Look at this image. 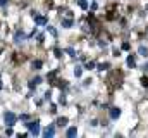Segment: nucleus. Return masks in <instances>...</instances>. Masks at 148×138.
Returning a JSON list of instances; mask_svg holds the SVG:
<instances>
[{
    "label": "nucleus",
    "mask_w": 148,
    "mask_h": 138,
    "mask_svg": "<svg viewBox=\"0 0 148 138\" xmlns=\"http://www.w3.org/2000/svg\"><path fill=\"white\" fill-rule=\"evenodd\" d=\"M3 121H5V124H7V126H12V124H16L17 116H16L14 112H5V114H3Z\"/></svg>",
    "instance_id": "obj_1"
},
{
    "label": "nucleus",
    "mask_w": 148,
    "mask_h": 138,
    "mask_svg": "<svg viewBox=\"0 0 148 138\" xmlns=\"http://www.w3.org/2000/svg\"><path fill=\"white\" fill-rule=\"evenodd\" d=\"M26 128H28V130H29V133H31V135H35V137L40 133V123H36V121L28 123V124H26Z\"/></svg>",
    "instance_id": "obj_2"
},
{
    "label": "nucleus",
    "mask_w": 148,
    "mask_h": 138,
    "mask_svg": "<svg viewBox=\"0 0 148 138\" xmlns=\"http://www.w3.org/2000/svg\"><path fill=\"white\" fill-rule=\"evenodd\" d=\"M43 135H45V138H52L53 135H55V126H53V124L47 126V128H45V131H43Z\"/></svg>",
    "instance_id": "obj_3"
},
{
    "label": "nucleus",
    "mask_w": 148,
    "mask_h": 138,
    "mask_svg": "<svg viewBox=\"0 0 148 138\" xmlns=\"http://www.w3.org/2000/svg\"><path fill=\"white\" fill-rule=\"evenodd\" d=\"M24 38H26V34L23 33V31H17V33L14 34V40H16V41H17V43H21V41H23V40H24Z\"/></svg>",
    "instance_id": "obj_4"
},
{
    "label": "nucleus",
    "mask_w": 148,
    "mask_h": 138,
    "mask_svg": "<svg viewBox=\"0 0 148 138\" xmlns=\"http://www.w3.org/2000/svg\"><path fill=\"white\" fill-rule=\"evenodd\" d=\"M119 116H121V109H117V107L110 109V117H112V119H117Z\"/></svg>",
    "instance_id": "obj_5"
},
{
    "label": "nucleus",
    "mask_w": 148,
    "mask_h": 138,
    "mask_svg": "<svg viewBox=\"0 0 148 138\" xmlns=\"http://www.w3.org/2000/svg\"><path fill=\"white\" fill-rule=\"evenodd\" d=\"M127 66L131 69L136 68V61H134V55H127Z\"/></svg>",
    "instance_id": "obj_6"
},
{
    "label": "nucleus",
    "mask_w": 148,
    "mask_h": 138,
    "mask_svg": "<svg viewBox=\"0 0 148 138\" xmlns=\"http://www.w3.org/2000/svg\"><path fill=\"white\" fill-rule=\"evenodd\" d=\"M35 21H36V24H47V17L45 16H35Z\"/></svg>",
    "instance_id": "obj_7"
},
{
    "label": "nucleus",
    "mask_w": 148,
    "mask_h": 138,
    "mask_svg": "<svg viewBox=\"0 0 148 138\" xmlns=\"http://www.w3.org/2000/svg\"><path fill=\"white\" fill-rule=\"evenodd\" d=\"M76 135H77V130H76V128H69V130H67V138H74L76 137Z\"/></svg>",
    "instance_id": "obj_8"
},
{
    "label": "nucleus",
    "mask_w": 148,
    "mask_h": 138,
    "mask_svg": "<svg viewBox=\"0 0 148 138\" xmlns=\"http://www.w3.org/2000/svg\"><path fill=\"white\" fill-rule=\"evenodd\" d=\"M138 52H140V54H141L143 57H147V55H148V48L145 47V45H141V47L138 48Z\"/></svg>",
    "instance_id": "obj_9"
},
{
    "label": "nucleus",
    "mask_w": 148,
    "mask_h": 138,
    "mask_svg": "<svg viewBox=\"0 0 148 138\" xmlns=\"http://www.w3.org/2000/svg\"><path fill=\"white\" fill-rule=\"evenodd\" d=\"M62 26H64V28H71V26H73V19H64V21H62Z\"/></svg>",
    "instance_id": "obj_10"
},
{
    "label": "nucleus",
    "mask_w": 148,
    "mask_h": 138,
    "mask_svg": "<svg viewBox=\"0 0 148 138\" xmlns=\"http://www.w3.org/2000/svg\"><path fill=\"white\" fill-rule=\"evenodd\" d=\"M57 124H59V126H66V124H67V117H59V119H57Z\"/></svg>",
    "instance_id": "obj_11"
},
{
    "label": "nucleus",
    "mask_w": 148,
    "mask_h": 138,
    "mask_svg": "<svg viewBox=\"0 0 148 138\" xmlns=\"http://www.w3.org/2000/svg\"><path fill=\"white\" fill-rule=\"evenodd\" d=\"M97 68H98V71H107V69L110 68V66H109V64H107V62H102V64H98V66H97Z\"/></svg>",
    "instance_id": "obj_12"
},
{
    "label": "nucleus",
    "mask_w": 148,
    "mask_h": 138,
    "mask_svg": "<svg viewBox=\"0 0 148 138\" xmlns=\"http://www.w3.org/2000/svg\"><path fill=\"white\" fill-rule=\"evenodd\" d=\"M77 3H79L81 9H88V2L86 0H77Z\"/></svg>",
    "instance_id": "obj_13"
},
{
    "label": "nucleus",
    "mask_w": 148,
    "mask_h": 138,
    "mask_svg": "<svg viewBox=\"0 0 148 138\" xmlns=\"http://www.w3.org/2000/svg\"><path fill=\"white\" fill-rule=\"evenodd\" d=\"M74 74H76V76H77V78H79V76H81V74H83V68H81V66H77V68L74 69Z\"/></svg>",
    "instance_id": "obj_14"
},
{
    "label": "nucleus",
    "mask_w": 148,
    "mask_h": 138,
    "mask_svg": "<svg viewBox=\"0 0 148 138\" xmlns=\"http://www.w3.org/2000/svg\"><path fill=\"white\" fill-rule=\"evenodd\" d=\"M66 52H67V54H69L71 57H76V52H74V48H73V47H69V48H66Z\"/></svg>",
    "instance_id": "obj_15"
},
{
    "label": "nucleus",
    "mask_w": 148,
    "mask_h": 138,
    "mask_svg": "<svg viewBox=\"0 0 148 138\" xmlns=\"http://www.w3.org/2000/svg\"><path fill=\"white\" fill-rule=\"evenodd\" d=\"M41 68V61H35L33 62V69H40Z\"/></svg>",
    "instance_id": "obj_16"
},
{
    "label": "nucleus",
    "mask_w": 148,
    "mask_h": 138,
    "mask_svg": "<svg viewBox=\"0 0 148 138\" xmlns=\"http://www.w3.org/2000/svg\"><path fill=\"white\" fill-rule=\"evenodd\" d=\"M95 68H97L95 62H88V64H86V69H95Z\"/></svg>",
    "instance_id": "obj_17"
},
{
    "label": "nucleus",
    "mask_w": 148,
    "mask_h": 138,
    "mask_svg": "<svg viewBox=\"0 0 148 138\" xmlns=\"http://www.w3.org/2000/svg\"><path fill=\"white\" fill-rule=\"evenodd\" d=\"M141 85H143V86H148V78H145V76L141 78Z\"/></svg>",
    "instance_id": "obj_18"
},
{
    "label": "nucleus",
    "mask_w": 148,
    "mask_h": 138,
    "mask_svg": "<svg viewBox=\"0 0 148 138\" xmlns=\"http://www.w3.org/2000/svg\"><path fill=\"white\" fill-rule=\"evenodd\" d=\"M55 57H62V50H59V48H55Z\"/></svg>",
    "instance_id": "obj_19"
},
{
    "label": "nucleus",
    "mask_w": 148,
    "mask_h": 138,
    "mask_svg": "<svg viewBox=\"0 0 148 138\" xmlns=\"http://www.w3.org/2000/svg\"><path fill=\"white\" fill-rule=\"evenodd\" d=\"M97 9H98V3H97V2H93V3H91V10H97Z\"/></svg>",
    "instance_id": "obj_20"
},
{
    "label": "nucleus",
    "mask_w": 148,
    "mask_h": 138,
    "mask_svg": "<svg viewBox=\"0 0 148 138\" xmlns=\"http://www.w3.org/2000/svg\"><path fill=\"white\" fill-rule=\"evenodd\" d=\"M121 48H122V50H129V43H122Z\"/></svg>",
    "instance_id": "obj_21"
},
{
    "label": "nucleus",
    "mask_w": 148,
    "mask_h": 138,
    "mask_svg": "<svg viewBox=\"0 0 148 138\" xmlns=\"http://www.w3.org/2000/svg\"><path fill=\"white\" fill-rule=\"evenodd\" d=\"M21 119H23V121H28V119H29V116H28V114H23V116H21Z\"/></svg>",
    "instance_id": "obj_22"
},
{
    "label": "nucleus",
    "mask_w": 148,
    "mask_h": 138,
    "mask_svg": "<svg viewBox=\"0 0 148 138\" xmlns=\"http://www.w3.org/2000/svg\"><path fill=\"white\" fill-rule=\"evenodd\" d=\"M48 31H50V33H52V34H57V31H55V30H53L52 26H48Z\"/></svg>",
    "instance_id": "obj_23"
},
{
    "label": "nucleus",
    "mask_w": 148,
    "mask_h": 138,
    "mask_svg": "<svg viewBox=\"0 0 148 138\" xmlns=\"http://www.w3.org/2000/svg\"><path fill=\"white\" fill-rule=\"evenodd\" d=\"M60 104H66V95H60Z\"/></svg>",
    "instance_id": "obj_24"
},
{
    "label": "nucleus",
    "mask_w": 148,
    "mask_h": 138,
    "mask_svg": "<svg viewBox=\"0 0 148 138\" xmlns=\"http://www.w3.org/2000/svg\"><path fill=\"white\" fill-rule=\"evenodd\" d=\"M3 5H7V0H0V7H3Z\"/></svg>",
    "instance_id": "obj_25"
},
{
    "label": "nucleus",
    "mask_w": 148,
    "mask_h": 138,
    "mask_svg": "<svg viewBox=\"0 0 148 138\" xmlns=\"http://www.w3.org/2000/svg\"><path fill=\"white\" fill-rule=\"evenodd\" d=\"M143 69H147V71H148V64H145V68H143Z\"/></svg>",
    "instance_id": "obj_26"
},
{
    "label": "nucleus",
    "mask_w": 148,
    "mask_h": 138,
    "mask_svg": "<svg viewBox=\"0 0 148 138\" xmlns=\"http://www.w3.org/2000/svg\"><path fill=\"white\" fill-rule=\"evenodd\" d=\"M0 88H2V81H0Z\"/></svg>",
    "instance_id": "obj_27"
}]
</instances>
